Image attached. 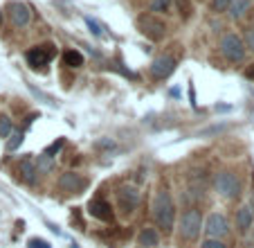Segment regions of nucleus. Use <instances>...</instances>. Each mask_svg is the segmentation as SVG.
I'll list each match as a JSON object with an SVG mask.
<instances>
[{
  "mask_svg": "<svg viewBox=\"0 0 254 248\" xmlns=\"http://www.w3.org/2000/svg\"><path fill=\"white\" fill-rule=\"evenodd\" d=\"M245 77H248V79H252V81H254V63H252V66L248 68V70H245Z\"/></svg>",
  "mask_w": 254,
  "mask_h": 248,
  "instance_id": "29",
  "label": "nucleus"
},
{
  "mask_svg": "<svg viewBox=\"0 0 254 248\" xmlns=\"http://www.w3.org/2000/svg\"><path fill=\"white\" fill-rule=\"evenodd\" d=\"M248 9H250V0H234L227 11H230V16H232L234 20H239V18H243Z\"/></svg>",
  "mask_w": 254,
  "mask_h": 248,
  "instance_id": "18",
  "label": "nucleus"
},
{
  "mask_svg": "<svg viewBox=\"0 0 254 248\" xmlns=\"http://www.w3.org/2000/svg\"><path fill=\"white\" fill-rule=\"evenodd\" d=\"M20 144H23V133H20V131H16V133H11L9 140H7V149H9V151H16Z\"/></svg>",
  "mask_w": 254,
  "mask_h": 248,
  "instance_id": "22",
  "label": "nucleus"
},
{
  "mask_svg": "<svg viewBox=\"0 0 254 248\" xmlns=\"http://www.w3.org/2000/svg\"><path fill=\"white\" fill-rule=\"evenodd\" d=\"M205 233L209 235V239H221L230 233V226H227V219L218 212L207 217V224H205Z\"/></svg>",
  "mask_w": 254,
  "mask_h": 248,
  "instance_id": "8",
  "label": "nucleus"
},
{
  "mask_svg": "<svg viewBox=\"0 0 254 248\" xmlns=\"http://www.w3.org/2000/svg\"><path fill=\"white\" fill-rule=\"evenodd\" d=\"M245 48H250V50H254V27H250V29H245Z\"/></svg>",
  "mask_w": 254,
  "mask_h": 248,
  "instance_id": "25",
  "label": "nucleus"
},
{
  "mask_svg": "<svg viewBox=\"0 0 254 248\" xmlns=\"http://www.w3.org/2000/svg\"><path fill=\"white\" fill-rule=\"evenodd\" d=\"M221 54L227 59V61H243L245 57V45L243 38L239 34H225L221 38Z\"/></svg>",
  "mask_w": 254,
  "mask_h": 248,
  "instance_id": "3",
  "label": "nucleus"
},
{
  "mask_svg": "<svg viewBox=\"0 0 254 248\" xmlns=\"http://www.w3.org/2000/svg\"><path fill=\"white\" fill-rule=\"evenodd\" d=\"M86 25H88V27H90V32L95 34V36H99V38L104 36V32H101V29H99V25H97L92 18H86Z\"/></svg>",
  "mask_w": 254,
  "mask_h": 248,
  "instance_id": "27",
  "label": "nucleus"
},
{
  "mask_svg": "<svg viewBox=\"0 0 254 248\" xmlns=\"http://www.w3.org/2000/svg\"><path fill=\"white\" fill-rule=\"evenodd\" d=\"M137 244L142 248H155L160 244V237H158V233H155L153 228H144L142 233H139V237H137Z\"/></svg>",
  "mask_w": 254,
  "mask_h": 248,
  "instance_id": "14",
  "label": "nucleus"
},
{
  "mask_svg": "<svg viewBox=\"0 0 254 248\" xmlns=\"http://www.w3.org/2000/svg\"><path fill=\"white\" fill-rule=\"evenodd\" d=\"M137 27H139V32H142L146 38H151V41H160V38H164V34H167V23L153 14L139 16Z\"/></svg>",
  "mask_w": 254,
  "mask_h": 248,
  "instance_id": "2",
  "label": "nucleus"
},
{
  "mask_svg": "<svg viewBox=\"0 0 254 248\" xmlns=\"http://www.w3.org/2000/svg\"><path fill=\"white\" fill-rule=\"evenodd\" d=\"M216 190L225 199H234V196L241 194V183L232 172H221L216 176Z\"/></svg>",
  "mask_w": 254,
  "mask_h": 248,
  "instance_id": "7",
  "label": "nucleus"
},
{
  "mask_svg": "<svg viewBox=\"0 0 254 248\" xmlns=\"http://www.w3.org/2000/svg\"><path fill=\"white\" fill-rule=\"evenodd\" d=\"M63 66L65 68H81L83 54L79 52V50H65V52H63Z\"/></svg>",
  "mask_w": 254,
  "mask_h": 248,
  "instance_id": "16",
  "label": "nucleus"
},
{
  "mask_svg": "<svg viewBox=\"0 0 254 248\" xmlns=\"http://www.w3.org/2000/svg\"><path fill=\"white\" fill-rule=\"evenodd\" d=\"M27 63L32 68H41V66H48L50 61H52L54 57H57V45L54 43H43V45H36V48H32L27 54Z\"/></svg>",
  "mask_w": 254,
  "mask_h": 248,
  "instance_id": "6",
  "label": "nucleus"
},
{
  "mask_svg": "<svg viewBox=\"0 0 254 248\" xmlns=\"http://www.w3.org/2000/svg\"><path fill=\"white\" fill-rule=\"evenodd\" d=\"M117 205H120V212L124 217H130L135 212V208L139 205V192L135 185H122L117 187Z\"/></svg>",
  "mask_w": 254,
  "mask_h": 248,
  "instance_id": "4",
  "label": "nucleus"
},
{
  "mask_svg": "<svg viewBox=\"0 0 254 248\" xmlns=\"http://www.w3.org/2000/svg\"><path fill=\"white\" fill-rule=\"evenodd\" d=\"M176 2H178V11H180V16L187 20L189 16H191V2H189V0H176Z\"/></svg>",
  "mask_w": 254,
  "mask_h": 248,
  "instance_id": "23",
  "label": "nucleus"
},
{
  "mask_svg": "<svg viewBox=\"0 0 254 248\" xmlns=\"http://www.w3.org/2000/svg\"><path fill=\"white\" fill-rule=\"evenodd\" d=\"M232 2H234V0H211V11H216V14H223V11L230 9Z\"/></svg>",
  "mask_w": 254,
  "mask_h": 248,
  "instance_id": "21",
  "label": "nucleus"
},
{
  "mask_svg": "<svg viewBox=\"0 0 254 248\" xmlns=\"http://www.w3.org/2000/svg\"><path fill=\"white\" fill-rule=\"evenodd\" d=\"M97 147H113V140H101V142H97Z\"/></svg>",
  "mask_w": 254,
  "mask_h": 248,
  "instance_id": "30",
  "label": "nucleus"
},
{
  "mask_svg": "<svg viewBox=\"0 0 254 248\" xmlns=\"http://www.w3.org/2000/svg\"><path fill=\"white\" fill-rule=\"evenodd\" d=\"M171 2L173 0H153V2H151V11H155V14H164V11L171 9Z\"/></svg>",
  "mask_w": 254,
  "mask_h": 248,
  "instance_id": "19",
  "label": "nucleus"
},
{
  "mask_svg": "<svg viewBox=\"0 0 254 248\" xmlns=\"http://www.w3.org/2000/svg\"><path fill=\"white\" fill-rule=\"evenodd\" d=\"M173 70H176V61H173L171 57H158L151 63V75H153L155 79H164V77H169Z\"/></svg>",
  "mask_w": 254,
  "mask_h": 248,
  "instance_id": "11",
  "label": "nucleus"
},
{
  "mask_svg": "<svg viewBox=\"0 0 254 248\" xmlns=\"http://www.w3.org/2000/svg\"><path fill=\"white\" fill-rule=\"evenodd\" d=\"M7 9H9L14 27H25V25L29 23V7L27 5H23V2H11Z\"/></svg>",
  "mask_w": 254,
  "mask_h": 248,
  "instance_id": "12",
  "label": "nucleus"
},
{
  "mask_svg": "<svg viewBox=\"0 0 254 248\" xmlns=\"http://www.w3.org/2000/svg\"><path fill=\"white\" fill-rule=\"evenodd\" d=\"M252 221H254L252 208H250V205L239 208V212H236V228H239V233H248V230L252 228Z\"/></svg>",
  "mask_w": 254,
  "mask_h": 248,
  "instance_id": "13",
  "label": "nucleus"
},
{
  "mask_svg": "<svg viewBox=\"0 0 254 248\" xmlns=\"http://www.w3.org/2000/svg\"><path fill=\"white\" fill-rule=\"evenodd\" d=\"M18 172H20V176H23L25 183H34V181H36V174H39V172H36V165H34V160H29V158L20 160Z\"/></svg>",
  "mask_w": 254,
  "mask_h": 248,
  "instance_id": "15",
  "label": "nucleus"
},
{
  "mask_svg": "<svg viewBox=\"0 0 254 248\" xmlns=\"http://www.w3.org/2000/svg\"><path fill=\"white\" fill-rule=\"evenodd\" d=\"M200 230H202V215L198 210H187L183 215V219H180V237L193 242L200 235Z\"/></svg>",
  "mask_w": 254,
  "mask_h": 248,
  "instance_id": "5",
  "label": "nucleus"
},
{
  "mask_svg": "<svg viewBox=\"0 0 254 248\" xmlns=\"http://www.w3.org/2000/svg\"><path fill=\"white\" fill-rule=\"evenodd\" d=\"M34 165H36V172H39V174H50L54 167H57L54 158L52 156H45V153H41V156L34 160Z\"/></svg>",
  "mask_w": 254,
  "mask_h": 248,
  "instance_id": "17",
  "label": "nucleus"
},
{
  "mask_svg": "<svg viewBox=\"0 0 254 248\" xmlns=\"http://www.w3.org/2000/svg\"><path fill=\"white\" fill-rule=\"evenodd\" d=\"M11 135V120L7 115H0V138H9Z\"/></svg>",
  "mask_w": 254,
  "mask_h": 248,
  "instance_id": "20",
  "label": "nucleus"
},
{
  "mask_svg": "<svg viewBox=\"0 0 254 248\" xmlns=\"http://www.w3.org/2000/svg\"><path fill=\"white\" fill-rule=\"evenodd\" d=\"M86 187V178L81 174H74V172H65L61 174L59 178V190L65 192V194H74V192H81Z\"/></svg>",
  "mask_w": 254,
  "mask_h": 248,
  "instance_id": "9",
  "label": "nucleus"
},
{
  "mask_svg": "<svg viewBox=\"0 0 254 248\" xmlns=\"http://www.w3.org/2000/svg\"><path fill=\"white\" fill-rule=\"evenodd\" d=\"M153 217H155V224L164 230H171L173 228V221H176V205L171 201V194L167 190H160L158 196L153 201Z\"/></svg>",
  "mask_w": 254,
  "mask_h": 248,
  "instance_id": "1",
  "label": "nucleus"
},
{
  "mask_svg": "<svg viewBox=\"0 0 254 248\" xmlns=\"http://www.w3.org/2000/svg\"><path fill=\"white\" fill-rule=\"evenodd\" d=\"M27 248H52L50 246L48 242H45V239H39V237H32L27 242Z\"/></svg>",
  "mask_w": 254,
  "mask_h": 248,
  "instance_id": "24",
  "label": "nucleus"
},
{
  "mask_svg": "<svg viewBox=\"0 0 254 248\" xmlns=\"http://www.w3.org/2000/svg\"><path fill=\"white\" fill-rule=\"evenodd\" d=\"M202 248H225V244H223L221 239H207V242L202 244Z\"/></svg>",
  "mask_w": 254,
  "mask_h": 248,
  "instance_id": "28",
  "label": "nucleus"
},
{
  "mask_svg": "<svg viewBox=\"0 0 254 248\" xmlns=\"http://www.w3.org/2000/svg\"><path fill=\"white\" fill-rule=\"evenodd\" d=\"M88 215L92 217V219H99V221H113V208L111 203L106 199H92L90 203H88Z\"/></svg>",
  "mask_w": 254,
  "mask_h": 248,
  "instance_id": "10",
  "label": "nucleus"
},
{
  "mask_svg": "<svg viewBox=\"0 0 254 248\" xmlns=\"http://www.w3.org/2000/svg\"><path fill=\"white\" fill-rule=\"evenodd\" d=\"M61 147H63V140H61V138H59V140H57V142H52V144H50V147H48V149H45V151H43V153H45V156H52V153H57V151H59V149H61Z\"/></svg>",
  "mask_w": 254,
  "mask_h": 248,
  "instance_id": "26",
  "label": "nucleus"
}]
</instances>
